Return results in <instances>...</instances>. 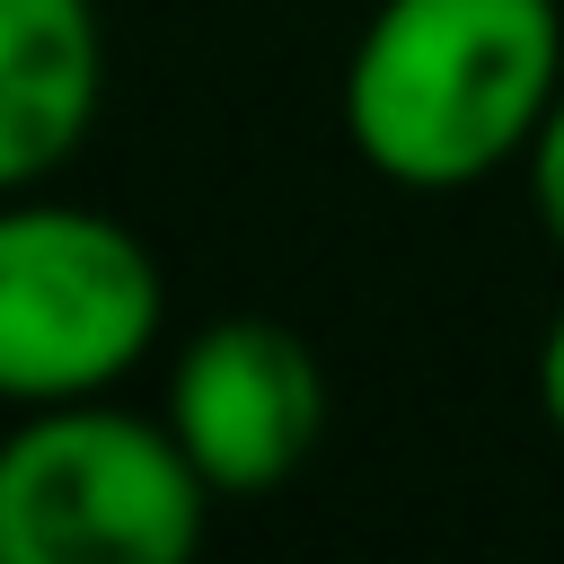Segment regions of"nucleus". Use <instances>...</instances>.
Listing matches in <instances>:
<instances>
[{"instance_id":"obj_1","label":"nucleus","mask_w":564,"mask_h":564,"mask_svg":"<svg viewBox=\"0 0 564 564\" xmlns=\"http://www.w3.org/2000/svg\"><path fill=\"white\" fill-rule=\"evenodd\" d=\"M564 97L555 0H379L344 62V132L388 185H476Z\"/></svg>"},{"instance_id":"obj_2","label":"nucleus","mask_w":564,"mask_h":564,"mask_svg":"<svg viewBox=\"0 0 564 564\" xmlns=\"http://www.w3.org/2000/svg\"><path fill=\"white\" fill-rule=\"evenodd\" d=\"M203 467L167 423L35 405L0 441V564H176L203 538Z\"/></svg>"},{"instance_id":"obj_3","label":"nucleus","mask_w":564,"mask_h":564,"mask_svg":"<svg viewBox=\"0 0 564 564\" xmlns=\"http://www.w3.org/2000/svg\"><path fill=\"white\" fill-rule=\"evenodd\" d=\"M167 317L159 256L79 203H0V397L70 405L115 388Z\"/></svg>"},{"instance_id":"obj_4","label":"nucleus","mask_w":564,"mask_h":564,"mask_svg":"<svg viewBox=\"0 0 564 564\" xmlns=\"http://www.w3.org/2000/svg\"><path fill=\"white\" fill-rule=\"evenodd\" d=\"M167 432L203 467L212 494H264L282 485L317 432H326V370L317 352L273 317H220L176 352L167 379Z\"/></svg>"},{"instance_id":"obj_5","label":"nucleus","mask_w":564,"mask_h":564,"mask_svg":"<svg viewBox=\"0 0 564 564\" xmlns=\"http://www.w3.org/2000/svg\"><path fill=\"white\" fill-rule=\"evenodd\" d=\"M106 97V35L88 0H0V194L53 176Z\"/></svg>"},{"instance_id":"obj_6","label":"nucleus","mask_w":564,"mask_h":564,"mask_svg":"<svg viewBox=\"0 0 564 564\" xmlns=\"http://www.w3.org/2000/svg\"><path fill=\"white\" fill-rule=\"evenodd\" d=\"M529 194H538L546 238L564 247V97H555V115H546V123H538V141H529Z\"/></svg>"},{"instance_id":"obj_7","label":"nucleus","mask_w":564,"mask_h":564,"mask_svg":"<svg viewBox=\"0 0 564 564\" xmlns=\"http://www.w3.org/2000/svg\"><path fill=\"white\" fill-rule=\"evenodd\" d=\"M538 405H546V423L564 432V308H555V326H546V344H538Z\"/></svg>"}]
</instances>
